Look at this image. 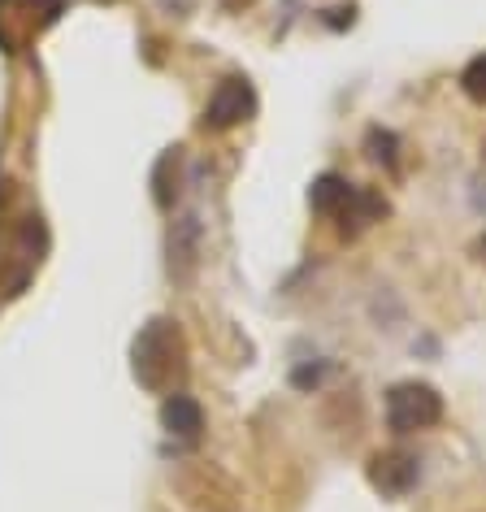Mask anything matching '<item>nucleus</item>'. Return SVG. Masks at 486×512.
<instances>
[{
	"label": "nucleus",
	"instance_id": "nucleus-15",
	"mask_svg": "<svg viewBox=\"0 0 486 512\" xmlns=\"http://www.w3.org/2000/svg\"><path fill=\"white\" fill-rule=\"evenodd\" d=\"M482 152H486V144H482Z\"/></svg>",
	"mask_w": 486,
	"mask_h": 512
},
{
	"label": "nucleus",
	"instance_id": "nucleus-11",
	"mask_svg": "<svg viewBox=\"0 0 486 512\" xmlns=\"http://www.w3.org/2000/svg\"><path fill=\"white\" fill-rule=\"evenodd\" d=\"M352 183L343 174H322V178H313V187H309V209L317 217H339L343 213V204L352 200Z\"/></svg>",
	"mask_w": 486,
	"mask_h": 512
},
{
	"label": "nucleus",
	"instance_id": "nucleus-12",
	"mask_svg": "<svg viewBox=\"0 0 486 512\" xmlns=\"http://www.w3.org/2000/svg\"><path fill=\"white\" fill-rule=\"evenodd\" d=\"M365 148H369V157H374L378 165H387V170H395V152H400V139H395L391 131H382V126H374V131L365 135Z\"/></svg>",
	"mask_w": 486,
	"mask_h": 512
},
{
	"label": "nucleus",
	"instance_id": "nucleus-9",
	"mask_svg": "<svg viewBox=\"0 0 486 512\" xmlns=\"http://www.w3.org/2000/svg\"><path fill=\"white\" fill-rule=\"evenodd\" d=\"M387 209H391V204L382 200L378 191H365V187H356V191H352V200L343 204V213L335 217V222L343 226V235H361L365 226L382 222V217H387Z\"/></svg>",
	"mask_w": 486,
	"mask_h": 512
},
{
	"label": "nucleus",
	"instance_id": "nucleus-10",
	"mask_svg": "<svg viewBox=\"0 0 486 512\" xmlns=\"http://www.w3.org/2000/svg\"><path fill=\"white\" fill-rule=\"evenodd\" d=\"M178 196H183V148H165L152 170V200L157 209H174Z\"/></svg>",
	"mask_w": 486,
	"mask_h": 512
},
{
	"label": "nucleus",
	"instance_id": "nucleus-3",
	"mask_svg": "<svg viewBox=\"0 0 486 512\" xmlns=\"http://www.w3.org/2000/svg\"><path fill=\"white\" fill-rule=\"evenodd\" d=\"M61 14L66 0H0V53H27Z\"/></svg>",
	"mask_w": 486,
	"mask_h": 512
},
{
	"label": "nucleus",
	"instance_id": "nucleus-4",
	"mask_svg": "<svg viewBox=\"0 0 486 512\" xmlns=\"http://www.w3.org/2000/svg\"><path fill=\"white\" fill-rule=\"evenodd\" d=\"M443 421V395L430 382H395L387 391V426L395 434H417Z\"/></svg>",
	"mask_w": 486,
	"mask_h": 512
},
{
	"label": "nucleus",
	"instance_id": "nucleus-13",
	"mask_svg": "<svg viewBox=\"0 0 486 512\" xmlns=\"http://www.w3.org/2000/svg\"><path fill=\"white\" fill-rule=\"evenodd\" d=\"M460 87H465L469 100H478V105H486V53L473 57L465 70H460Z\"/></svg>",
	"mask_w": 486,
	"mask_h": 512
},
{
	"label": "nucleus",
	"instance_id": "nucleus-1",
	"mask_svg": "<svg viewBox=\"0 0 486 512\" xmlns=\"http://www.w3.org/2000/svg\"><path fill=\"white\" fill-rule=\"evenodd\" d=\"M131 374L148 395H174L187 378V339L174 317H152L131 339Z\"/></svg>",
	"mask_w": 486,
	"mask_h": 512
},
{
	"label": "nucleus",
	"instance_id": "nucleus-2",
	"mask_svg": "<svg viewBox=\"0 0 486 512\" xmlns=\"http://www.w3.org/2000/svg\"><path fill=\"white\" fill-rule=\"evenodd\" d=\"M44 252H48V226L40 213H27L9 230L5 248H0V291H5V296H22L31 274L40 270Z\"/></svg>",
	"mask_w": 486,
	"mask_h": 512
},
{
	"label": "nucleus",
	"instance_id": "nucleus-14",
	"mask_svg": "<svg viewBox=\"0 0 486 512\" xmlns=\"http://www.w3.org/2000/svg\"><path fill=\"white\" fill-rule=\"evenodd\" d=\"M473 252H478V261H482V265H486V235H482V239H478V248H473Z\"/></svg>",
	"mask_w": 486,
	"mask_h": 512
},
{
	"label": "nucleus",
	"instance_id": "nucleus-8",
	"mask_svg": "<svg viewBox=\"0 0 486 512\" xmlns=\"http://www.w3.org/2000/svg\"><path fill=\"white\" fill-rule=\"evenodd\" d=\"M161 430L170 434V439H178V443L196 447L200 434H204V408L191 400L187 391L165 395V404H161Z\"/></svg>",
	"mask_w": 486,
	"mask_h": 512
},
{
	"label": "nucleus",
	"instance_id": "nucleus-7",
	"mask_svg": "<svg viewBox=\"0 0 486 512\" xmlns=\"http://www.w3.org/2000/svg\"><path fill=\"white\" fill-rule=\"evenodd\" d=\"M200 217L196 213H187V217H178V222L170 226V239H165V252H170V278L178 287H187L191 278H196V265H200Z\"/></svg>",
	"mask_w": 486,
	"mask_h": 512
},
{
	"label": "nucleus",
	"instance_id": "nucleus-6",
	"mask_svg": "<svg viewBox=\"0 0 486 512\" xmlns=\"http://www.w3.org/2000/svg\"><path fill=\"white\" fill-rule=\"evenodd\" d=\"M421 482V460L404 447H387V452L369 456V486L387 499H404Z\"/></svg>",
	"mask_w": 486,
	"mask_h": 512
},
{
	"label": "nucleus",
	"instance_id": "nucleus-5",
	"mask_svg": "<svg viewBox=\"0 0 486 512\" xmlns=\"http://www.w3.org/2000/svg\"><path fill=\"white\" fill-rule=\"evenodd\" d=\"M252 113H257V87L243 79V74H230V79H222L213 87L200 126L204 131H235V126H243Z\"/></svg>",
	"mask_w": 486,
	"mask_h": 512
}]
</instances>
